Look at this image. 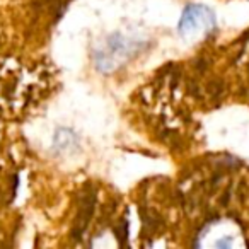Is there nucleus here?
I'll list each match as a JSON object with an SVG mask.
<instances>
[{
  "instance_id": "f257e3e1",
  "label": "nucleus",
  "mask_w": 249,
  "mask_h": 249,
  "mask_svg": "<svg viewBox=\"0 0 249 249\" xmlns=\"http://www.w3.org/2000/svg\"><path fill=\"white\" fill-rule=\"evenodd\" d=\"M215 26L213 12L205 5H190L184 9L179 21V31L183 36L196 35L201 31H208Z\"/></svg>"
}]
</instances>
